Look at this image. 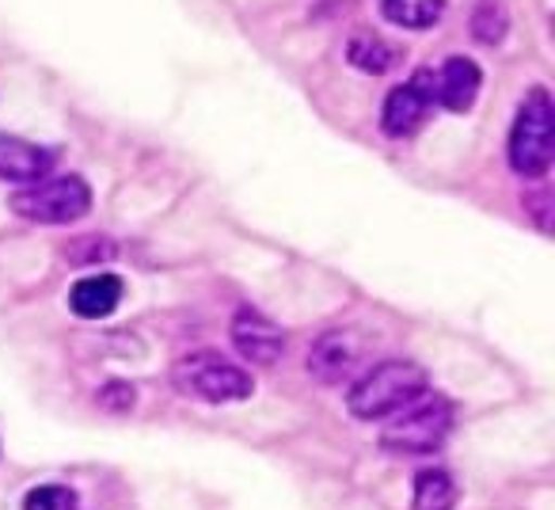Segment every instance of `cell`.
<instances>
[{"mask_svg":"<svg viewBox=\"0 0 555 510\" xmlns=\"http://www.w3.org/2000/svg\"><path fill=\"white\" fill-rule=\"evenodd\" d=\"M426 393H430V381H426L423 366L392 358V362L373 366L370 373H362V378L350 385L347 408L354 419H388Z\"/></svg>","mask_w":555,"mask_h":510,"instance_id":"6da1fadb","label":"cell"},{"mask_svg":"<svg viewBox=\"0 0 555 510\" xmlns=\"http://www.w3.org/2000/svg\"><path fill=\"white\" fill-rule=\"evenodd\" d=\"M555 156V115H552V95L544 88H532L525 95L521 111L509 130V168L525 179L547 176Z\"/></svg>","mask_w":555,"mask_h":510,"instance_id":"7a4b0ae2","label":"cell"},{"mask_svg":"<svg viewBox=\"0 0 555 510\" xmlns=\"http://www.w3.org/2000/svg\"><path fill=\"white\" fill-rule=\"evenodd\" d=\"M12 214L35 225H69L92 209V187L80 176H57L27 183L9 199Z\"/></svg>","mask_w":555,"mask_h":510,"instance_id":"3957f363","label":"cell"},{"mask_svg":"<svg viewBox=\"0 0 555 510\" xmlns=\"http://www.w3.org/2000/svg\"><path fill=\"white\" fill-rule=\"evenodd\" d=\"M449 431H453V404L446 396L426 393L403 411H396V419L385 426L380 446L392 454H434L449 438Z\"/></svg>","mask_w":555,"mask_h":510,"instance_id":"277c9868","label":"cell"},{"mask_svg":"<svg viewBox=\"0 0 555 510\" xmlns=\"http://www.w3.org/2000/svg\"><path fill=\"white\" fill-rule=\"evenodd\" d=\"M171 378H176V385L183 388V393L198 396V400H209V404L247 400V396L255 393V381L247 378V370L232 366L229 358H221V355H209V350L179 358Z\"/></svg>","mask_w":555,"mask_h":510,"instance_id":"5b68a950","label":"cell"},{"mask_svg":"<svg viewBox=\"0 0 555 510\" xmlns=\"http://www.w3.org/2000/svg\"><path fill=\"white\" fill-rule=\"evenodd\" d=\"M438 107V95H434V69H418L408 85L392 88L385 100V111H380V130L388 138H411L418 126L430 118V111Z\"/></svg>","mask_w":555,"mask_h":510,"instance_id":"8992f818","label":"cell"},{"mask_svg":"<svg viewBox=\"0 0 555 510\" xmlns=\"http://www.w3.org/2000/svg\"><path fill=\"white\" fill-rule=\"evenodd\" d=\"M232 343L251 366H274L286 355V332L274 324L270 317L255 309H240L232 320Z\"/></svg>","mask_w":555,"mask_h":510,"instance_id":"52a82bcc","label":"cell"},{"mask_svg":"<svg viewBox=\"0 0 555 510\" xmlns=\"http://www.w3.org/2000/svg\"><path fill=\"white\" fill-rule=\"evenodd\" d=\"M358 355H362V347H358L354 332H327L312 343L309 373L320 381V385H335V381H343V378L354 373Z\"/></svg>","mask_w":555,"mask_h":510,"instance_id":"ba28073f","label":"cell"},{"mask_svg":"<svg viewBox=\"0 0 555 510\" xmlns=\"http://www.w3.org/2000/svg\"><path fill=\"white\" fill-rule=\"evenodd\" d=\"M479 85H483V73L472 58H449L441 69H434V95L446 111L453 115H464L472 111L479 95Z\"/></svg>","mask_w":555,"mask_h":510,"instance_id":"9c48e42d","label":"cell"},{"mask_svg":"<svg viewBox=\"0 0 555 510\" xmlns=\"http://www.w3.org/2000/svg\"><path fill=\"white\" fill-rule=\"evenodd\" d=\"M54 168V153L16 133H0V179L9 183H39Z\"/></svg>","mask_w":555,"mask_h":510,"instance_id":"30bf717a","label":"cell"},{"mask_svg":"<svg viewBox=\"0 0 555 510\" xmlns=\"http://www.w3.org/2000/svg\"><path fill=\"white\" fill-rule=\"evenodd\" d=\"M122 302V279L118 275H88L73 286L69 305L80 320H103Z\"/></svg>","mask_w":555,"mask_h":510,"instance_id":"8fae6325","label":"cell"},{"mask_svg":"<svg viewBox=\"0 0 555 510\" xmlns=\"http://www.w3.org/2000/svg\"><path fill=\"white\" fill-rule=\"evenodd\" d=\"M380 12H385V20L396 27L426 31V27H434L441 20L446 0H380Z\"/></svg>","mask_w":555,"mask_h":510,"instance_id":"7c38bea8","label":"cell"},{"mask_svg":"<svg viewBox=\"0 0 555 510\" xmlns=\"http://www.w3.org/2000/svg\"><path fill=\"white\" fill-rule=\"evenodd\" d=\"M347 58H350L354 69L373 73V77H377V73H388L396 62H400V50H396L392 42L377 39V35H358V39H350Z\"/></svg>","mask_w":555,"mask_h":510,"instance_id":"4fadbf2b","label":"cell"},{"mask_svg":"<svg viewBox=\"0 0 555 510\" xmlns=\"http://www.w3.org/2000/svg\"><path fill=\"white\" fill-rule=\"evenodd\" d=\"M415 510H453L456 484L446 469H423L415 476Z\"/></svg>","mask_w":555,"mask_h":510,"instance_id":"5bb4252c","label":"cell"},{"mask_svg":"<svg viewBox=\"0 0 555 510\" xmlns=\"http://www.w3.org/2000/svg\"><path fill=\"white\" fill-rule=\"evenodd\" d=\"M509 31V16L502 0H476V12H472V35L483 47H499Z\"/></svg>","mask_w":555,"mask_h":510,"instance_id":"9a60e30c","label":"cell"},{"mask_svg":"<svg viewBox=\"0 0 555 510\" xmlns=\"http://www.w3.org/2000/svg\"><path fill=\"white\" fill-rule=\"evenodd\" d=\"M24 510H77V495H73V487L42 484L27 492Z\"/></svg>","mask_w":555,"mask_h":510,"instance_id":"2e32d148","label":"cell"}]
</instances>
